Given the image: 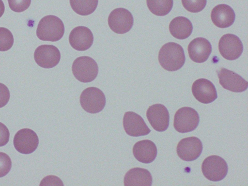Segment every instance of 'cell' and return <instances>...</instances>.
<instances>
[{"mask_svg":"<svg viewBox=\"0 0 248 186\" xmlns=\"http://www.w3.org/2000/svg\"><path fill=\"white\" fill-rule=\"evenodd\" d=\"M203 149L201 140L196 137L184 138L178 143L176 152L178 156L186 161H191L197 159Z\"/></svg>","mask_w":248,"mask_h":186,"instance_id":"cell-10","label":"cell"},{"mask_svg":"<svg viewBox=\"0 0 248 186\" xmlns=\"http://www.w3.org/2000/svg\"><path fill=\"white\" fill-rule=\"evenodd\" d=\"M69 1L76 13L80 16H88L95 10L98 0H69Z\"/></svg>","mask_w":248,"mask_h":186,"instance_id":"cell-22","label":"cell"},{"mask_svg":"<svg viewBox=\"0 0 248 186\" xmlns=\"http://www.w3.org/2000/svg\"><path fill=\"white\" fill-rule=\"evenodd\" d=\"M72 70L77 79L87 83L93 81L96 78L98 66L96 62L90 57L80 56L74 61Z\"/></svg>","mask_w":248,"mask_h":186,"instance_id":"cell-3","label":"cell"},{"mask_svg":"<svg viewBox=\"0 0 248 186\" xmlns=\"http://www.w3.org/2000/svg\"><path fill=\"white\" fill-rule=\"evenodd\" d=\"M80 103L84 110L90 113L100 112L106 105V97L99 88L90 87L81 93Z\"/></svg>","mask_w":248,"mask_h":186,"instance_id":"cell-6","label":"cell"},{"mask_svg":"<svg viewBox=\"0 0 248 186\" xmlns=\"http://www.w3.org/2000/svg\"><path fill=\"white\" fill-rule=\"evenodd\" d=\"M15 149L20 153L30 154L34 152L39 144L36 133L29 128H23L15 134L13 140Z\"/></svg>","mask_w":248,"mask_h":186,"instance_id":"cell-9","label":"cell"},{"mask_svg":"<svg viewBox=\"0 0 248 186\" xmlns=\"http://www.w3.org/2000/svg\"><path fill=\"white\" fill-rule=\"evenodd\" d=\"M133 154L138 161L148 164L155 159L157 149L154 142L149 140H144L139 141L134 144Z\"/></svg>","mask_w":248,"mask_h":186,"instance_id":"cell-19","label":"cell"},{"mask_svg":"<svg viewBox=\"0 0 248 186\" xmlns=\"http://www.w3.org/2000/svg\"><path fill=\"white\" fill-rule=\"evenodd\" d=\"M10 133L5 125L0 122V147L7 144L9 140Z\"/></svg>","mask_w":248,"mask_h":186,"instance_id":"cell-29","label":"cell"},{"mask_svg":"<svg viewBox=\"0 0 248 186\" xmlns=\"http://www.w3.org/2000/svg\"><path fill=\"white\" fill-rule=\"evenodd\" d=\"M152 182V176L149 171L141 168H134L129 170L125 174L124 179L125 186H150Z\"/></svg>","mask_w":248,"mask_h":186,"instance_id":"cell-20","label":"cell"},{"mask_svg":"<svg viewBox=\"0 0 248 186\" xmlns=\"http://www.w3.org/2000/svg\"><path fill=\"white\" fill-rule=\"evenodd\" d=\"M218 50L225 59L232 61L238 59L243 51L242 41L236 35L227 33L223 35L218 42Z\"/></svg>","mask_w":248,"mask_h":186,"instance_id":"cell-8","label":"cell"},{"mask_svg":"<svg viewBox=\"0 0 248 186\" xmlns=\"http://www.w3.org/2000/svg\"><path fill=\"white\" fill-rule=\"evenodd\" d=\"M8 1L10 9L17 13L27 10L31 3V0H8Z\"/></svg>","mask_w":248,"mask_h":186,"instance_id":"cell-27","label":"cell"},{"mask_svg":"<svg viewBox=\"0 0 248 186\" xmlns=\"http://www.w3.org/2000/svg\"><path fill=\"white\" fill-rule=\"evenodd\" d=\"M149 10L153 14L158 16H164L171 10L173 0H146Z\"/></svg>","mask_w":248,"mask_h":186,"instance_id":"cell-23","label":"cell"},{"mask_svg":"<svg viewBox=\"0 0 248 186\" xmlns=\"http://www.w3.org/2000/svg\"><path fill=\"white\" fill-rule=\"evenodd\" d=\"M123 123L126 133L130 136H145L151 132L143 118L133 111H127L124 113Z\"/></svg>","mask_w":248,"mask_h":186,"instance_id":"cell-14","label":"cell"},{"mask_svg":"<svg viewBox=\"0 0 248 186\" xmlns=\"http://www.w3.org/2000/svg\"><path fill=\"white\" fill-rule=\"evenodd\" d=\"M200 117L194 108L185 107L176 112L173 122L175 129L180 133H187L193 131L198 126Z\"/></svg>","mask_w":248,"mask_h":186,"instance_id":"cell-5","label":"cell"},{"mask_svg":"<svg viewBox=\"0 0 248 186\" xmlns=\"http://www.w3.org/2000/svg\"><path fill=\"white\" fill-rule=\"evenodd\" d=\"M134 19L132 14L127 9L118 8L114 9L108 17V24L110 29L118 34H124L132 28Z\"/></svg>","mask_w":248,"mask_h":186,"instance_id":"cell-7","label":"cell"},{"mask_svg":"<svg viewBox=\"0 0 248 186\" xmlns=\"http://www.w3.org/2000/svg\"><path fill=\"white\" fill-rule=\"evenodd\" d=\"M46 183L44 185H63L61 179L58 177L52 175L45 177L41 183Z\"/></svg>","mask_w":248,"mask_h":186,"instance_id":"cell-30","label":"cell"},{"mask_svg":"<svg viewBox=\"0 0 248 186\" xmlns=\"http://www.w3.org/2000/svg\"><path fill=\"white\" fill-rule=\"evenodd\" d=\"M191 90L194 97L202 103H211L217 97L214 85L207 79L199 78L195 80Z\"/></svg>","mask_w":248,"mask_h":186,"instance_id":"cell-15","label":"cell"},{"mask_svg":"<svg viewBox=\"0 0 248 186\" xmlns=\"http://www.w3.org/2000/svg\"><path fill=\"white\" fill-rule=\"evenodd\" d=\"M212 46L209 41L203 37H198L192 40L187 47L190 59L194 62H205L212 52Z\"/></svg>","mask_w":248,"mask_h":186,"instance_id":"cell-17","label":"cell"},{"mask_svg":"<svg viewBox=\"0 0 248 186\" xmlns=\"http://www.w3.org/2000/svg\"><path fill=\"white\" fill-rule=\"evenodd\" d=\"M64 33L63 22L58 17L48 15L39 21L36 30L37 37L41 40L56 42L60 40Z\"/></svg>","mask_w":248,"mask_h":186,"instance_id":"cell-2","label":"cell"},{"mask_svg":"<svg viewBox=\"0 0 248 186\" xmlns=\"http://www.w3.org/2000/svg\"><path fill=\"white\" fill-rule=\"evenodd\" d=\"M12 167V161L6 154L0 152V177L9 173Z\"/></svg>","mask_w":248,"mask_h":186,"instance_id":"cell-26","label":"cell"},{"mask_svg":"<svg viewBox=\"0 0 248 186\" xmlns=\"http://www.w3.org/2000/svg\"><path fill=\"white\" fill-rule=\"evenodd\" d=\"M158 58L160 65L169 71L180 69L186 61L182 46L174 42L164 44L159 51Z\"/></svg>","mask_w":248,"mask_h":186,"instance_id":"cell-1","label":"cell"},{"mask_svg":"<svg viewBox=\"0 0 248 186\" xmlns=\"http://www.w3.org/2000/svg\"><path fill=\"white\" fill-rule=\"evenodd\" d=\"M217 73L219 82L225 89L235 93L243 92L247 89L248 82L233 71L221 68Z\"/></svg>","mask_w":248,"mask_h":186,"instance_id":"cell-12","label":"cell"},{"mask_svg":"<svg viewBox=\"0 0 248 186\" xmlns=\"http://www.w3.org/2000/svg\"><path fill=\"white\" fill-rule=\"evenodd\" d=\"M147 119L156 131L163 132L169 125L170 115L166 107L161 104H155L149 107L146 112Z\"/></svg>","mask_w":248,"mask_h":186,"instance_id":"cell-13","label":"cell"},{"mask_svg":"<svg viewBox=\"0 0 248 186\" xmlns=\"http://www.w3.org/2000/svg\"><path fill=\"white\" fill-rule=\"evenodd\" d=\"M93 41V35L90 30L85 26H78L74 28L69 36V42L71 46L78 51H85L90 48Z\"/></svg>","mask_w":248,"mask_h":186,"instance_id":"cell-16","label":"cell"},{"mask_svg":"<svg viewBox=\"0 0 248 186\" xmlns=\"http://www.w3.org/2000/svg\"><path fill=\"white\" fill-rule=\"evenodd\" d=\"M211 18L217 27L225 28L232 26L234 23L235 14L231 6L221 4L216 6L212 10Z\"/></svg>","mask_w":248,"mask_h":186,"instance_id":"cell-18","label":"cell"},{"mask_svg":"<svg viewBox=\"0 0 248 186\" xmlns=\"http://www.w3.org/2000/svg\"><path fill=\"white\" fill-rule=\"evenodd\" d=\"M171 34L178 39H185L191 34L193 25L191 22L184 16H177L173 18L169 24Z\"/></svg>","mask_w":248,"mask_h":186,"instance_id":"cell-21","label":"cell"},{"mask_svg":"<svg viewBox=\"0 0 248 186\" xmlns=\"http://www.w3.org/2000/svg\"><path fill=\"white\" fill-rule=\"evenodd\" d=\"M183 7L191 13L202 11L205 7L207 0H181Z\"/></svg>","mask_w":248,"mask_h":186,"instance_id":"cell-25","label":"cell"},{"mask_svg":"<svg viewBox=\"0 0 248 186\" xmlns=\"http://www.w3.org/2000/svg\"><path fill=\"white\" fill-rule=\"evenodd\" d=\"M14 44V37L12 32L7 28L0 27V51L10 49Z\"/></svg>","mask_w":248,"mask_h":186,"instance_id":"cell-24","label":"cell"},{"mask_svg":"<svg viewBox=\"0 0 248 186\" xmlns=\"http://www.w3.org/2000/svg\"><path fill=\"white\" fill-rule=\"evenodd\" d=\"M10 97L9 89L4 84L0 83V108L3 107L8 103Z\"/></svg>","mask_w":248,"mask_h":186,"instance_id":"cell-28","label":"cell"},{"mask_svg":"<svg viewBox=\"0 0 248 186\" xmlns=\"http://www.w3.org/2000/svg\"><path fill=\"white\" fill-rule=\"evenodd\" d=\"M36 63L44 68H51L56 66L61 59L58 48L52 45H42L38 46L34 53Z\"/></svg>","mask_w":248,"mask_h":186,"instance_id":"cell-11","label":"cell"},{"mask_svg":"<svg viewBox=\"0 0 248 186\" xmlns=\"http://www.w3.org/2000/svg\"><path fill=\"white\" fill-rule=\"evenodd\" d=\"M5 10L4 4L2 0H0V17L3 15Z\"/></svg>","mask_w":248,"mask_h":186,"instance_id":"cell-31","label":"cell"},{"mask_svg":"<svg viewBox=\"0 0 248 186\" xmlns=\"http://www.w3.org/2000/svg\"><path fill=\"white\" fill-rule=\"evenodd\" d=\"M202 170L203 175L211 181L223 179L228 173V165L221 157L212 155L207 157L202 162Z\"/></svg>","mask_w":248,"mask_h":186,"instance_id":"cell-4","label":"cell"}]
</instances>
